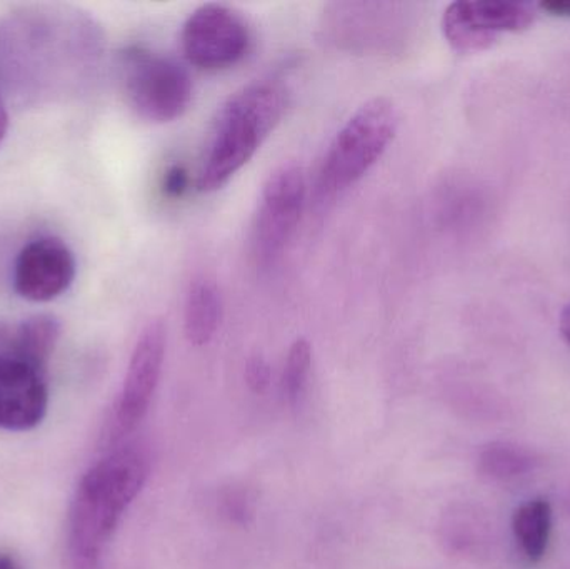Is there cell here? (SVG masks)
Wrapping results in <instances>:
<instances>
[{
    "instance_id": "6da1fadb",
    "label": "cell",
    "mask_w": 570,
    "mask_h": 569,
    "mask_svg": "<svg viewBox=\"0 0 570 569\" xmlns=\"http://www.w3.org/2000/svg\"><path fill=\"white\" fill-rule=\"evenodd\" d=\"M149 477L142 448H119L94 464L77 487L70 504L69 557L72 569H100L104 551L127 508Z\"/></svg>"
},
{
    "instance_id": "7a4b0ae2",
    "label": "cell",
    "mask_w": 570,
    "mask_h": 569,
    "mask_svg": "<svg viewBox=\"0 0 570 569\" xmlns=\"http://www.w3.org/2000/svg\"><path fill=\"white\" fill-rule=\"evenodd\" d=\"M287 104V87L277 79L256 80L234 92L214 119L197 189H223L279 126Z\"/></svg>"
},
{
    "instance_id": "3957f363",
    "label": "cell",
    "mask_w": 570,
    "mask_h": 569,
    "mask_svg": "<svg viewBox=\"0 0 570 569\" xmlns=\"http://www.w3.org/2000/svg\"><path fill=\"white\" fill-rule=\"evenodd\" d=\"M399 129V112L385 97L362 104L338 129L317 177L322 197L337 196L357 184L384 156Z\"/></svg>"
},
{
    "instance_id": "277c9868",
    "label": "cell",
    "mask_w": 570,
    "mask_h": 569,
    "mask_svg": "<svg viewBox=\"0 0 570 569\" xmlns=\"http://www.w3.org/2000/svg\"><path fill=\"white\" fill-rule=\"evenodd\" d=\"M124 92L137 116L150 122H173L193 100V79L183 63L142 46L120 53Z\"/></svg>"
},
{
    "instance_id": "5b68a950",
    "label": "cell",
    "mask_w": 570,
    "mask_h": 569,
    "mask_svg": "<svg viewBox=\"0 0 570 569\" xmlns=\"http://www.w3.org/2000/svg\"><path fill=\"white\" fill-rule=\"evenodd\" d=\"M180 43L186 59L206 70H220L239 63L253 43L246 17L226 3H204L183 26Z\"/></svg>"
},
{
    "instance_id": "8992f818",
    "label": "cell",
    "mask_w": 570,
    "mask_h": 569,
    "mask_svg": "<svg viewBox=\"0 0 570 569\" xmlns=\"http://www.w3.org/2000/svg\"><path fill=\"white\" fill-rule=\"evenodd\" d=\"M46 370L22 356L17 324L0 321V428L30 431L42 423L49 406Z\"/></svg>"
},
{
    "instance_id": "52a82bcc",
    "label": "cell",
    "mask_w": 570,
    "mask_h": 569,
    "mask_svg": "<svg viewBox=\"0 0 570 569\" xmlns=\"http://www.w3.org/2000/svg\"><path fill=\"white\" fill-rule=\"evenodd\" d=\"M305 189L304 173L295 164H284L264 184L253 236L254 256L263 269L281 259L294 236L304 209Z\"/></svg>"
},
{
    "instance_id": "ba28073f",
    "label": "cell",
    "mask_w": 570,
    "mask_h": 569,
    "mask_svg": "<svg viewBox=\"0 0 570 569\" xmlns=\"http://www.w3.org/2000/svg\"><path fill=\"white\" fill-rule=\"evenodd\" d=\"M166 344V327L160 321L147 324L140 333L106 434L110 447L129 436L146 418L163 374Z\"/></svg>"
},
{
    "instance_id": "9c48e42d",
    "label": "cell",
    "mask_w": 570,
    "mask_h": 569,
    "mask_svg": "<svg viewBox=\"0 0 570 569\" xmlns=\"http://www.w3.org/2000/svg\"><path fill=\"white\" fill-rule=\"evenodd\" d=\"M534 22L528 3L505 0H458L442 16V32L458 52L489 49L501 32H519Z\"/></svg>"
},
{
    "instance_id": "30bf717a",
    "label": "cell",
    "mask_w": 570,
    "mask_h": 569,
    "mask_svg": "<svg viewBox=\"0 0 570 569\" xmlns=\"http://www.w3.org/2000/svg\"><path fill=\"white\" fill-rule=\"evenodd\" d=\"M76 257L59 237H39L22 247L13 267V287L23 300L49 303L69 290Z\"/></svg>"
},
{
    "instance_id": "8fae6325",
    "label": "cell",
    "mask_w": 570,
    "mask_h": 569,
    "mask_svg": "<svg viewBox=\"0 0 570 569\" xmlns=\"http://www.w3.org/2000/svg\"><path fill=\"white\" fill-rule=\"evenodd\" d=\"M223 321V296L209 277H196L187 291L184 330L194 346H206L216 336Z\"/></svg>"
},
{
    "instance_id": "7c38bea8",
    "label": "cell",
    "mask_w": 570,
    "mask_h": 569,
    "mask_svg": "<svg viewBox=\"0 0 570 569\" xmlns=\"http://www.w3.org/2000/svg\"><path fill=\"white\" fill-rule=\"evenodd\" d=\"M512 530L524 557L531 563H541L548 553L549 540H551V503L542 498H535L521 504L512 518Z\"/></svg>"
},
{
    "instance_id": "4fadbf2b",
    "label": "cell",
    "mask_w": 570,
    "mask_h": 569,
    "mask_svg": "<svg viewBox=\"0 0 570 569\" xmlns=\"http://www.w3.org/2000/svg\"><path fill=\"white\" fill-rule=\"evenodd\" d=\"M539 460L528 448L509 441L488 444L479 454L478 468L481 477L491 481H509L532 473Z\"/></svg>"
},
{
    "instance_id": "5bb4252c",
    "label": "cell",
    "mask_w": 570,
    "mask_h": 569,
    "mask_svg": "<svg viewBox=\"0 0 570 569\" xmlns=\"http://www.w3.org/2000/svg\"><path fill=\"white\" fill-rule=\"evenodd\" d=\"M19 350L26 360L46 370L60 337V323L50 314H36L17 324Z\"/></svg>"
},
{
    "instance_id": "9a60e30c",
    "label": "cell",
    "mask_w": 570,
    "mask_h": 569,
    "mask_svg": "<svg viewBox=\"0 0 570 569\" xmlns=\"http://www.w3.org/2000/svg\"><path fill=\"white\" fill-rule=\"evenodd\" d=\"M312 366V347L307 340L301 337L292 344L285 360L283 373V393L291 406L301 401L307 386L308 373Z\"/></svg>"
},
{
    "instance_id": "2e32d148",
    "label": "cell",
    "mask_w": 570,
    "mask_h": 569,
    "mask_svg": "<svg viewBox=\"0 0 570 569\" xmlns=\"http://www.w3.org/2000/svg\"><path fill=\"white\" fill-rule=\"evenodd\" d=\"M217 510L227 523L246 528L256 518V493L243 484L224 488L217 497Z\"/></svg>"
},
{
    "instance_id": "e0dca14e",
    "label": "cell",
    "mask_w": 570,
    "mask_h": 569,
    "mask_svg": "<svg viewBox=\"0 0 570 569\" xmlns=\"http://www.w3.org/2000/svg\"><path fill=\"white\" fill-rule=\"evenodd\" d=\"M246 381L254 393L263 394L271 384V366L263 356H253L246 364Z\"/></svg>"
},
{
    "instance_id": "ac0fdd59",
    "label": "cell",
    "mask_w": 570,
    "mask_h": 569,
    "mask_svg": "<svg viewBox=\"0 0 570 569\" xmlns=\"http://www.w3.org/2000/svg\"><path fill=\"white\" fill-rule=\"evenodd\" d=\"M189 173H187L186 167L179 166H170L169 169L164 174L163 179V190L167 197L170 199H177V197H183L184 193L189 189Z\"/></svg>"
},
{
    "instance_id": "d6986e66",
    "label": "cell",
    "mask_w": 570,
    "mask_h": 569,
    "mask_svg": "<svg viewBox=\"0 0 570 569\" xmlns=\"http://www.w3.org/2000/svg\"><path fill=\"white\" fill-rule=\"evenodd\" d=\"M541 9L552 16L570 17V0H546L541 3Z\"/></svg>"
},
{
    "instance_id": "ffe728a7",
    "label": "cell",
    "mask_w": 570,
    "mask_h": 569,
    "mask_svg": "<svg viewBox=\"0 0 570 569\" xmlns=\"http://www.w3.org/2000/svg\"><path fill=\"white\" fill-rule=\"evenodd\" d=\"M559 326H561L562 337H564L566 343H568L570 347V304L562 310Z\"/></svg>"
},
{
    "instance_id": "44dd1931",
    "label": "cell",
    "mask_w": 570,
    "mask_h": 569,
    "mask_svg": "<svg viewBox=\"0 0 570 569\" xmlns=\"http://www.w3.org/2000/svg\"><path fill=\"white\" fill-rule=\"evenodd\" d=\"M9 130V114H7L6 104H3L2 96H0V144Z\"/></svg>"
},
{
    "instance_id": "7402d4cb",
    "label": "cell",
    "mask_w": 570,
    "mask_h": 569,
    "mask_svg": "<svg viewBox=\"0 0 570 569\" xmlns=\"http://www.w3.org/2000/svg\"><path fill=\"white\" fill-rule=\"evenodd\" d=\"M0 569H22L16 558L7 553H0Z\"/></svg>"
}]
</instances>
